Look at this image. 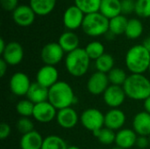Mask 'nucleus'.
<instances>
[{"label":"nucleus","instance_id":"obj_1","mask_svg":"<svg viewBox=\"0 0 150 149\" xmlns=\"http://www.w3.org/2000/svg\"><path fill=\"white\" fill-rule=\"evenodd\" d=\"M76 101L72 87L66 82L58 81L48 91V102L57 110L71 107Z\"/></svg>","mask_w":150,"mask_h":149},{"label":"nucleus","instance_id":"obj_2","mask_svg":"<svg viewBox=\"0 0 150 149\" xmlns=\"http://www.w3.org/2000/svg\"><path fill=\"white\" fill-rule=\"evenodd\" d=\"M122 87L131 99L144 101L150 97V80L143 74H131Z\"/></svg>","mask_w":150,"mask_h":149},{"label":"nucleus","instance_id":"obj_3","mask_svg":"<svg viewBox=\"0 0 150 149\" xmlns=\"http://www.w3.org/2000/svg\"><path fill=\"white\" fill-rule=\"evenodd\" d=\"M125 61L132 74H144L149 68L150 52L142 45H135L127 51Z\"/></svg>","mask_w":150,"mask_h":149},{"label":"nucleus","instance_id":"obj_4","mask_svg":"<svg viewBox=\"0 0 150 149\" xmlns=\"http://www.w3.org/2000/svg\"><path fill=\"white\" fill-rule=\"evenodd\" d=\"M90 62L91 59L85 49L81 47L69 53L65 58V67L68 73L76 77L83 76L87 73Z\"/></svg>","mask_w":150,"mask_h":149},{"label":"nucleus","instance_id":"obj_5","mask_svg":"<svg viewBox=\"0 0 150 149\" xmlns=\"http://www.w3.org/2000/svg\"><path fill=\"white\" fill-rule=\"evenodd\" d=\"M109 18L102 13L94 12L84 16L82 25L83 31L91 37H98L109 32Z\"/></svg>","mask_w":150,"mask_h":149},{"label":"nucleus","instance_id":"obj_6","mask_svg":"<svg viewBox=\"0 0 150 149\" xmlns=\"http://www.w3.org/2000/svg\"><path fill=\"white\" fill-rule=\"evenodd\" d=\"M80 122L85 129L94 133L105 126V114L98 109L90 108L82 112Z\"/></svg>","mask_w":150,"mask_h":149},{"label":"nucleus","instance_id":"obj_7","mask_svg":"<svg viewBox=\"0 0 150 149\" xmlns=\"http://www.w3.org/2000/svg\"><path fill=\"white\" fill-rule=\"evenodd\" d=\"M64 53L58 42H50L43 47L40 57L45 65L55 66L63 59Z\"/></svg>","mask_w":150,"mask_h":149},{"label":"nucleus","instance_id":"obj_8","mask_svg":"<svg viewBox=\"0 0 150 149\" xmlns=\"http://www.w3.org/2000/svg\"><path fill=\"white\" fill-rule=\"evenodd\" d=\"M109 83L107 74L97 71L90 76L87 82V90L91 95H103L110 86Z\"/></svg>","mask_w":150,"mask_h":149},{"label":"nucleus","instance_id":"obj_9","mask_svg":"<svg viewBox=\"0 0 150 149\" xmlns=\"http://www.w3.org/2000/svg\"><path fill=\"white\" fill-rule=\"evenodd\" d=\"M31 84L28 76L23 72L13 74L10 79V90L13 95L18 97L26 96Z\"/></svg>","mask_w":150,"mask_h":149},{"label":"nucleus","instance_id":"obj_10","mask_svg":"<svg viewBox=\"0 0 150 149\" xmlns=\"http://www.w3.org/2000/svg\"><path fill=\"white\" fill-rule=\"evenodd\" d=\"M105 103L112 109L120 107L125 101L127 95L122 86L110 85L103 94Z\"/></svg>","mask_w":150,"mask_h":149},{"label":"nucleus","instance_id":"obj_11","mask_svg":"<svg viewBox=\"0 0 150 149\" xmlns=\"http://www.w3.org/2000/svg\"><path fill=\"white\" fill-rule=\"evenodd\" d=\"M2 59L10 66L18 65L24 58V49L22 46L16 41L9 42L2 54Z\"/></svg>","mask_w":150,"mask_h":149},{"label":"nucleus","instance_id":"obj_12","mask_svg":"<svg viewBox=\"0 0 150 149\" xmlns=\"http://www.w3.org/2000/svg\"><path fill=\"white\" fill-rule=\"evenodd\" d=\"M57 110L48 102H43L35 105L33 117L40 123H49L56 119Z\"/></svg>","mask_w":150,"mask_h":149},{"label":"nucleus","instance_id":"obj_13","mask_svg":"<svg viewBox=\"0 0 150 149\" xmlns=\"http://www.w3.org/2000/svg\"><path fill=\"white\" fill-rule=\"evenodd\" d=\"M59 73L55 66L44 65L37 72L36 82L40 85L49 89L58 82Z\"/></svg>","mask_w":150,"mask_h":149},{"label":"nucleus","instance_id":"obj_14","mask_svg":"<svg viewBox=\"0 0 150 149\" xmlns=\"http://www.w3.org/2000/svg\"><path fill=\"white\" fill-rule=\"evenodd\" d=\"M35 12L29 5L21 4L18 5L12 11V18L14 22L23 27H26L31 25L35 20Z\"/></svg>","mask_w":150,"mask_h":149},{"label":"nucleus","instance_id":"obj_15","mask_svg":"<svg viewBox=\"0 0 150 149\" xmlns=\"http://www.w3.org/2000/svg\"><path fill=\"white\" fill-rule=\"evenodd\" d=\"M85 14L76 5L69 6L63 14V24L69 30L82 27Z\"/></svg>","mask_w":150,"mask_h":149},{"label":"nucleus","instance_id":"obj_16","mask_svg":"<svg viewBox=\"0 0 150 149\" xmlns=\"http://www.w3.org/2000/svg\"><path fill=\"white\" fill-rule=\"evenodd\" d=\"M79 120L80 119L77 112L72 107L64 108L57 112L56 121L58 125L63 129L74 128L77 125Z\"/></svg>","mask_w":150,"mask_h":149},{"label":"nucleus","instance_id":"obj_17","mask_svg":"<svg viewBox=\"0 0 150 149\" xmlns=\"http://www.w3.org/2000/svg\"><path fill=\"white\" fill-rule=\"evenodd\" d=\"M126 123V114L119 108L111 109L105 114V126L115 131L120 130Z\"/></svg>","mask_w":150,"mask_h":149},{"label":"nucleus","instance_id":"obj_18","mask_svg":"<svg viewBox=\"0 0 150 149\" xmlns=\"http://www.w3.org/2000/svg\"><path fill=\"white\" fill-rule=\"evenodd\" d=\"M133 130L139 136L150 135V114L147 112H138L133 119Z\"/></svg>","mask_w":150,"mask_h":149},{"label":"nucleus","instance_id":"obj_19","mask_svg":"<svg viewBox=\"0 0 150 149\" xmlns=\"http://www.w3.org/2000/svg\"><path fill=\"white\" fill-rule=\"evenodd\" d=\"M137 137H138L137 133L132 129H128V128L120 129L116 133V138H115L116 146L123 149L131 148L132 147L135 146Z\"/></svg>","mask_w":150,"mask_h":149},{"label":"nucleus","instance_id":"obj_20","mask_svg":"<svg viewBox=\"0 0 150 149\" xmlns=\"http://www.w3.org/2000/svg\"><path fill=\"white\" fill-rule=\"evenodd\" d=\"M48 91L49 89L40 85L37 82L32 83L31 87L26 94V97L34 105H37L48 101Z\"/></svg>","mask_w":150,"mask_h":149},{"label":"nucleus","instance_id":"obj_21","mask_svg":"<svg viewBox=\"0 0 150 149\" xmlns=\"http://www.w3.org/2000/svg\"><path fill=\"white\" fill-rule=\"evenodd\" d=\"M44 139L37 131H33L22 135L19 146L21 149H41Z\"/></svg>","mask_w":150,"mask_h":149},{"label":"nucleus","instance_id":"obj_22","mask_svg":"<svg viewBox=\"0 0 150 149\" xmlns=\"http://www.w3.org/2000/svg\"><path fill=\"white\" fill-rule=\"evenodd\" d=\"M58 43L62 50L69 54L79 47V38L75 32L69 31L63 32L60 36Z\"/></svg>","mask_w":150,"mask_h":149},{"label":"nucleus","instance_id":"obj_23","mask_svg":"<svg viewBox=\"0 0 150 149\" xmlns=\"http://www.w3.org/2000/svg\"><path fill=\"white\" fill-rule=\"evenodd\" d=\"M99 12L105 17L111 19L121 14L120 0H102Z\"/></svg>","mask_w":150,"mask_h":149},{"label":"nucleus","instance_id":"obj_24","mask_svg":"<svg viewBox=\"0 0 150 149\" xmlns=\"http://www.w3.org/2000/svg\"><path fill=\"white\" fill-rule=\"evenodd\" d=\"M56 0H30V6L36 15L46 16L54 8Z\"/></svg>","mask_w":150,"mask_h":149},{"label":"nucleus","instance_id":"obj_25","mask_svg":"<svg viewBox=\"0 0 150 149\" xmlns=\"http://www.w3.org/2000/svg\"><path fill=\"white\" fill-rule=\"evenodd\" d=\"M128 23V19L125 17V15H119L115 18H112L109 20V32L116 35L125 34L127 25Z\"/></svg>","mask_w":150,"mask_h":149},{"label":"nucleus","instance_id":"obj_26","mask_svg":"<svg viewBox=\"0 0 150 149\" xmlns=\"http://www.w3.org/2000/svg\"><path fill=\"white\" fill-rule=\"evenodd\" d=\"M143 32V25L140 19L131 18L128 20L127 29L125 32L126 36L128 39L135 40L138 39Z\"/></svg>","mask_w":150,"mask_h":149},{"label":"nucleus","instance_id":"obj_27","mask_svg":"<svg viewBox=\"0 0 150 149\" xmlns=\"http://www.w3.org/2000/svg\"><path fill=\"white\" fill-rule=\"evenodd\" d=\"M102 0H75V5L77 6L85 15L98 12Z\"/></svg>","mask_w":150,"mask_h":149},{"label":"nucleus","instance_id":"obj_28","mask_svg":"<svg viewBox=\"0 0 150 149\" xmlns=\"http://www.w3.org/2000/svg\"><path fill=\"white\" fill-rule=\"evenodd\" d=\"M95 67L98 71L108 74L114 68V59L111 54L105 53L95 61Z\"/></svg>","mask_w":150,"mask_h":149},{"label":"nucleus","instance_id":"obj_29","mask_svg":"<svg viewBox=\"0 0 150 149\" xmlns=\"http://www.w3.org/2000/svg\"><path fill=\"white\" fill-rule=\"evenodd\" d=\"M66 141L57 135H49L43 141L41 149H68Z\"/></svg>","mask_w":150,"mask_h":149},{"label":"nucleus","instance_id":"obj_30","mask_svg":"<svg viewBox=\"0 0 150 149\" xmlns=\"http://www.w3.org/2000/svg\"><path fill=\"white\" fill-rule=\"evenodd\" d=\"M93 135L98 140V141L103 145H111L115 142L116 133L114 131L104 126L103 128L92 133Z\"/></svg>","mask_w":150,"mask_h":149},{"label":"nucleus","instance_id":"obj_31","mask_svg":"<svg viewBox=\"0 0 150 149\" xmlns=\"http://www.w3.org/2000/svg\"><path fill=\"white\" fill-rule=\"evenodd\" d=\"M107 76H108L110 83H112V85H118V86H123L128 76H127L126 71L120 68H112L107 74Z\"/></svg>","mask_w":150,"mask_h":149},{"label":"nucleus","instance_id":"obj_32","mask_svg":"<svg viewBox=\"0 0 150 149\" xmlns=\"http://www.w3.org/2000/svg\"><path fill=\"white\" fill-rule=\"evenodd\" d=\"M84 49H85V52L88 54L89 58L91 60H94V61H96L100 56H102L104 54H105V47L99 41L90 42Z\"/></svg>","mask_w":150,"mask_h":149},{"label":"nucleus","instance_id":"obj_33","mask_svg":"<svg viewBox=\"0 0 150 149\" xmlns=\"http://www.w3.org/2000/svg\"><path fill=\"white\" fill-rule=\"evenodd\" d=\"M35 105L29 99H23L18 102L16 105V111L18 115L24 118H29L33 116Z\"/></svg>","mask_w":150,"mask_h":149},{"label":"nucleus","instance_id":"obj_34","mask_svg":"<svg viewBox=\"0 0 150 149\" xmlns=\"http://www.w3.org/2000/svg\"><path fill=\"white\" fill-rule=\"evenodd\" d=\"M134 11L139 17H150V0H136Z\"/></svg>","mask_w":150,"mask_h":149},{"label":"nucleus","instance_id":"obj_35","mask_svg":"<svg viewBox=\"0 0 150 149\" xmlns=\"http://www.w3.org/2000/svg\"><path fill=\"white\" fill-rule=\"evenodd\" d=\"M16 126H17L18 131L20 133H22V135L26 134V133H31V132L34 131V130H33V127H34L33 123V121H32L29 118L21 117V118L18 120Z\"/></svg>","mask_w":150,"mask_h":149},{"label":"nucleus","instance_id":"obj_36","mask_svg":"<svg viewBox=\"0 0 150 149\" xmlns=\"http://www.w3.org/2000/svg\"><path fill=\"white\" fill-rule=\"evenodd\" d=\"M135 11V2L134 0H121V13L131 14Z\"/></svg>","mask_w":150,"mask_h":149},{"label":"nucleus","instance_id":"obj_37","mask_svg":"<svg viewBox=\"0 0 150 149\" xmlns=\"http://www.w3.org/2000/svg\"><path fill=\"white\" fill-rule=\"evenodd\" d=\"M2 7L8 11H13L18 5V0H0Z\"/></svg>","mask_w":150,"mask_h":149},{"label":"nucleus","instance_id":"obj_38","mask_svg":"<svg viewBox=\"0 0 150 149\" xmlns=\"http://www.w3.org/2000/svg\"><path fill=\"white\" fill-rule=\"evenodd\" d=\"M11 129L10 125H8L7 123H2L0 125V139L1 140H4L6 138H8L11 134Z\"/></svg>","mask_w":150,"mask_h":149},{"label":"nucleus","instance_id":"obj_39","mask_svg":"<svg viewBox=\"0 0 150 149\" xmlns=\"http://www.w3.org/2000/svg\"><path fill=\"white\" fill-rule=\"evenodd\" d=\"M135 146L141 149L147 148L149 146V140L148 136H138Z\"/></svg>","mask_w":150,"mask_h":149},{"label":"nucleus","instance_id":"obj_40","mask_svg":"<svg viewBox=\"0 0 150 149\" xmlns=\"http://www.w3.org/2000/svg\"><path fill=\"white\" fill-rule=\"evenodd\" d=\"M7 66H8V64L3 59H1L0 60V76L1 77L4 76V75L7 71Z\"/></svg>","mask_w":150,"mask_h":149},{"label":"nucleus","instance_id":"obj_41","mask_svg":"<svg viewBox=\"0 0 150 149\" xmlns=\"http://www.w3.org/2000/svg\"><path fill=\"white\" fill-rule=\"evenodd\" d=\"M144 109L145 112L150 114V97H149L146 100H144Z\"/></svg>","mask_w":150,"mask_h":149},{"label":"nucleus","instance_id":"obj_42","mask_svg":"<svg viewBox=\"0 0 150 149\" xmlns=\"http://www.w3.org/2000/svg\"><path fill=\"white\" fill-rule=\"evenodd\" d=\"M142 46H143L147 50H149L150 52V36L149 37H148V38H146V39L144 40V41H143V43H142Z\"/></svg>","mask_w":150,"mask_h":149},{"label":"nucleus","instance_id":"obj_43","mask_svg":"<svg viewBox=\"0 0 150 149\" xmlns=\"http://www.w3.org/2000/svg\"><path fill=\"white\" fill-rule=\"evenodd\" d=\"M6 45H7V44H5L4 39L1 38V39H0V54H1L4 53V51L5 47H6Z\"/></svg>","mask_w":150,"mask_h":149},{"label":"nucleus","instance_id":"obj_44","mask_svg":"<svg viewBox=\"0 0 150 149\" xmlns=\"http://www.w3.org/2000/svg\"><path fill=\"white\" fill-rule=\"evenodd\" d=\"M68 149H81L80 148H78V147H76V146H70V147H69Z\"/></svg>","mask_w":150,"mask_h":149},{"label":"nucleus","instance_id":"obj_45","mask_svg":"<svg viewBox=\"0 0 150 149\" xmlns=\"http://www.w3.org/2000/svg\"><path fill=\"white\" fill-rule=\"evenodd\" d=\"M112 149H123L121 148H120V147H118V146H116V147H114V148H112Z\"/></svg>","mask_w":150,"mask_h":149},{"label":"nucleus","instance_id":"obj_46","mask_svg":"<svg viewBox=\"0 0 150 149\" xmlns=\"http://www.w3.org/2000/svg\"><path fill=\"white\" fill-rule=\"evenodd\" d=\"M149 146H150V135L149 136Z\"/></svg>","mask_w":150,"mask_h":149},{"label":"nucleus","instance_id":"obj_47","mask_svg":"<svg viewBox=\"0 0 150 149\" xmlns=\"http://www.w3.org/2000/svg\"><path fill=\"white\" fill-rule=\"evenodd\" d=\"M149 73H150V65H149Z\"/></svg>","mask_w":150,"mask_h":149}]
</instances>
